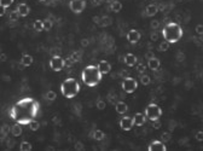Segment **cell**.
Segmentation results:
<instances>
[{
  "mask_svg": "<svg viewBox=\"0 0 203 151\" xmlns=\"http://www.w3.org/2000/svg\"><path fill=\"white\" fill-rule=\"evenodd\" d=\"M40 105L35 99L30 97H26L16 102L11 110L10 116L11 118L18 124H29L33 120L37 118L39 114Z\"/></svg>",
  "mask_w": 203,
  "mask_h": 151,
  "instance_id": "cell-1",
  "label": "cell"
},
{
  "mask_svg": "<svg viewBox=\"0 0 203 151\" xmlns=\"http://www.w3.org/2000/svg\"><path fill=\"white\" fill-rule=\"evenodd\" d=\"M162 36L168 44H176L183 38V28L176 22H169L162 29Z\"/></svg>",
  "mask_w": 203,
  "mask_h": 151,
  "instance_id": "cell-2",
  "label": "cell"
},
{
  "mask_svg": "<svg viewBox=\"0 0 203 151\" xmlns=\"http://www.w3.org/2000/svg\"><path fill=\"white\" fill-rule=\"evenodd\" d=\"M83 83L88 87H94L97 85H99V82L102 81L103 75L101 74L99 69L97 68V65H87L82 70L81 74Z\"/></svg>",
  "mask_w": 203,
  "mask_h": 151,
  "instance_id": "cell-3",
  "label": "cell"
},
{
  "mask_svg": "<svg viewBox=\"0 0 203 151\" xmlns=\"http://www.w3.org/2000/svg\"><path fill=\"white\" fill-rule=\"evenodd\" d=\"M61 92H62L63 97L72 99V98L76 97L79 94V92H80V83L75 79H73V78H68V79H65L62 82Z\"/></svg>",
  "mask_w": 203,
  "mask_h": 151,
  "instance_id": "cell-4",
  "label": "cell"
},
{
  "mask_svg": "<svg viewBox=\"0 0 203 151\" xmlns=\"http://www.w3.org/2000/svg\"><path fill=\"white\" fill-rule=\"evenodd\" d=\"M144 115L150 121H156V120H160V117L162 116V109L155 103H151L146 107Z\"/></svg>",
  "mask_w": 203,
  "mask_h": 151,
  "instance_id": "cell-5",
  "label": "cell"
},
{
  "mask_svg": "<svg viewBox=\"0 0 203 151\" xmlns=\"http://www.w3.org/2000/svg\"><path fill=\"white\" fill-rule=\"evenodd\" d=\"M138 88V81L133 78H126L125 80L122 81V89L126 92V93H133L136 92V89Z\"/></svg>",
  "mask_w": 203,
  "mask_h": 151,
  "instance_id": "cell-6",
  "label": "cell"
},
{
  "mask_svg": "<svg viewBox=\"0 0 203 151\" xmlns=\"http://www.w3.org/2000/svg\"><path fill=\"white\" fill-rule=\"evenodd\" d=\"M65 65L64 59L61 56H53L50 59V68L53 71H62Z\"/></svg>",
  "mask_w": 203,
  "mask_h": 151,
  "instance_id": "cell-7",
  "label": "cell"
},
{
  "mask_svg": "<svg viewBox=\"0 0 203 151\" xmlns=\"http://www.w3.org/2000/svg\"><path fill=\"white\" fill-rule=\"evenodd\" d=\"M69 6L74 13H81L83 12V10L86 9V1L85 0H72Z\"/></svg>",
  "mask_w": 203,
  "mask_h": 151,
  "instance_id": "cell-8",
  "label": "cell"
},
{
  "mask_svg": "<svg viewBox=\"0 0 203 151\" xmlns=\"http://www.w3.org/2000/svg\"><path fill=\"white\" fill-rule=\"evenodd\" d=\"M120 127H121V129H123V131H126V132L131 131V129L134 127L133 117H131V116H123V117L120 120Z\"/></svg>",
  "mask_w": 203,
  "mask_h": 151,
  "instance_id": "cell-9",
  "label": "cell"
},
{
  "mask_svg": "<svg viewBox=\"0 0 203 151\" xmlns=\"http://www.w3.org/2000/svg\"><path fill=\"white\" fill-rule=\"evenodd\" d=\"M148 150L149 151H166L167 150V146L166 144L161 140H154L151 142V144L148 146Z\"/></svg>",
  "mask_w": 203,
  "mask_h": 151,
  "instance_id": "cell-10",
  "label": "cell"
},
{
  "mask_svg": "<svg viewBox=\"0 0 203 151\" xmlns=\"http://www.w3.org/2000/svg\"><path fill=\"white\" fill-rule=\"evenodd\" d=\"M127 40L129 44H137L140 40V33L137 29H131L127 33Z\"/></svg>",
  "mask_w": 203,
  "mask_h": 151,
  "instance_id": "cell-11",
  "label": "cell"
},
{
  "mask_svg": "<svg viewBox=\"0 0 203 151\" xmlns=\"http://www.w3.org/2000/svg\"><path fill=\"white\" fill-rule=\"evenodd\" d=\"M97 68L99 69L102 75H106V74H109L111 71V64L108 61H101L98 63Z\"/></svg>",
  "mask_w": 203,
  "mask_h": 151,
  "instance_id": "cell-12",
  "label": "cell"
},
{
  "mask_svg": "<svg viewBox=\"0 0 203 151\" xmlns=\"http://www.w3.org/2000/svg\"><path fill=\"white\" fill-rule=\"evenodd\" d=\"M29 12H30V9L26 3H21L17 6V13H18L19 17H27Z\"/></svg>",
  "mask_w": 203,
  "mask_h": 151,
  "instance_id": "cell-13",
  "label": "cell"
},
{
  "mask_svg": "<svg viewBox=\"0 0 203 151\" xmlns=\"http://www.w3.org/2000/svg\"><path fill=\"white\" fill-rule=\"evenodd\" d=\"M146 121V117L143 113H137L136 115L133 116V122H134V126H138V127H141L144 126Z\"/></svg>",
  "mask_w": 203,
  "mask_h": 151,
  "instance_id": "cell-14",
  "label": "cell"
},
{
  "mask_svg": "<svg viewBox=\"0 0 203 151\" xmlns=\"http://www.w3.org/2000/svg\"><path fill=\"white\" fill-rule=\"evenodd\" d=\"M137 62H138V59H137L136 54L127 53L126 56H125V63H126V65H127V67H129V68H132V67H136Z\"/></svg>",
  "mask_w": 203,
  "mask_h": 151,
  "instance_id": "cell-15",
  "label": "cell"
},
{
  "mask_svg": "<svg viewBox=\"0 0 203 151\" xmlns=\"http://www.w3.org/2000/svg\"><path fill=\"white\" fill-rule=\"evenodd\" d=\"M115 109H116V113L120 114V115H125L128 110V107L125 102H117L116 105H115Z\"/></svg>",
  "mask_w": 203,
  "mask_h": 151,
  "instance_id": "cell-16",
  "label": "cell"
},
{
  "mask_svg": "<svg viewBox=\"0 0 203 151\" xmlns=\"http://www.w3.org/2000/svg\"><path fill=\"white\" fill-rule=\"evenodd\" d=\"M160 64H161L160 59L156 58V57H151L148 61V67L149 69H151V70H157L160 68Z\"/></svg>",
  "mask_w": 203,
  "mask_h": 151,
  "instance_id": "cell-17",
  "label": "cell"
},
{
  "mask_svg": "<svg viewBox=\"0 0 203 151\" xmlns=\"http://www.w3.org/2000/svg\"><path fill=\"white\" fill-rule=\"evenodd\" d=\"M21 64L23 67H30L33 64V57L30 54L24 53L22 56V58H21Z\"/></svg>",
  "mask_w": 203,
  "mask_h": 151,
  "instance_id": "cell-18",
  "label": "cell"
},
{
  "mask_svg": "<svg viewBox=\"0 0 203 151\" xmlns=\"http://www.w3.org/2000/svg\"><path fill=\"white\" fill-rule=\"evenodd\" d=\"M157 11H158V9H157L156 5L155 4H150V5L146 6V9H145V13H146L148 17H152V16L156 15Z\"/></svg>",
  "mask_w": 203,
  "mask_h": 151,
  "instance_id": "cell-19",
  "label": "cell"
},
{
  "mask_svg": "<svg viewBox=\"0 0 203 151\" xmlns=\"http://www.w3.org/2000/svg\"><path fill=\"white\" fill-rule=\"evenodd\" d=\"M110 9L112 12H120L121 10H122V4H121L119 0H114V1H111L110 4Z\"/></svg>",
  "mask_w": 203,
  "mask_h": 151,
  "instance_id": "cell-20",
  "label": "cell"
},
{
  "mask_svg": "<svg viewBox=\"0 0 203 151\" xmlns=\"http://www.w3.org/2000/svg\"><path fill=\"white\" fill-rule=\"evenodd\" d=\"M104 137H105V134H104V132H103V131H101V129H96V131L93 132V138H94L97 142H101V140H103V139H104Z\"/></svg>",
  "mask_w": 203,
  "mask_h": 151,
  "instance_id": "cell-21",
  "label": "cell"
},
{
  "mask_svg": "<svg viewBox=\"0 0 203 151\" xmlns=\"http://www.w3.org/2000/svg\"><path fill=\"white\" fill-rule=\"evenodd\" d=\"M34 29H35L37 32H42V30H44V21L37 19V21L34 22Z\"/></svg>",
  "mask_w": 203,
  "mask_h": 151,
  "instance_id": "cell-22",
  "label": "cell"
},
{
  "mask_svg": "<svg viewBox=\"0 0 203 151\" xmlns=\"http://www.w3.org/2000/svg\"><path fill=\"white\" fill-rule=\"evenodd\" d=\"M21 124L16 123L13 127H12V134L15 135V137H18V135H21L22 134V129H21V127H19Z\"/></svg>",
  "mask_w": 203,
  "mask_h": 151,
  "instance_id": "cell-23",
  "label": "cell"
},
{
  "mask_svg": "<svg viewBox=\"0 0 203 151\" xmlns=\"http://www.w3.org/2000/svg\"><path fill=\"white\" fill-rule=\"evenodd\" d=\"M19 149H21V151H29L32 150V145L28 142H22L19 145Z\"/></svg>",
  "mask_w": 203,
  "mask_h": 151,
  "instance_id": "cell-24",
  "label": "cell"
},
{
  "mask_svg": "<svg viewBox=\"0 0 203 151\" xmlns=\"http://www.w3.org/2000/svg\"><path fill=\"white\" fill-rule=\"evenodd\" d=\"M150 81H151V79H150V76H149V75H141V76H140V82H141L144 86L149 85V83H150Z\"/></svg>",
  "mask_w": 203,
  "mask_h": 151,
  "instance_id": "cell-25",
  "label": "cell"
},
{
  "mask_svg": "<svg viewBox=\"0 0 203 151\" xmlns=\"http://www.w3.org/2000/svg\"><path fill=\"white\" fill-rule=\"evenodd\" d=\"M169 45H171V44H168L167 41H163V43H161V44H160V46H158V50H160L161 52L167 51V50L169 48Z\"/></svg>",
  "mask_w": 203,
  "mask_h": 151,
  "instance_id": "cell-26",
  "label": "cell"
},
{
  "mask_svg": "<svg viewBox=\"0 0 203 151\" xmlns=\"http://www.w3.org/2000/svg\"><path fill=\"white\" fill-rule=\"evenodd\" d=\"M0 3H1V6H2L4 9H7L9 6L12 5L13 0H0Z\"/></svg>",
  "mask_w": 203,
  "mask_h": 151,
  "instance_id": "cell-27",
  "label": "cell"
},
{
  "mask_svg": "<svg viewBox=\"0 0 203 151\" xmlns=\"http://www.w3.org/2000/svg\"><path fill=\"white\" fill-rule=\"evenodd\" d=\"M171 140V133H168V132H165V133H162L161 135V142L163 143H167Z\"/></svg>",
  "mask_w": 203,
  "mask_h": 151,
  "instance_id": "cell-28",
  "label": "cell"
},
{
  "mask_svg": "<svg viewBox=\"0 0 203 151\" xmlns=\"http://www.w3.org/2000/svg\"><path fill=\"white\" fill-rule=\"evenodd\" d=\"M29 127H30L32 131H37V129H39V122H37V120H33V121L29 123Z\"/></svg>",
  "mask_w": 203,
  "mask_h": 151,
  "instance_id": "cell-29",
  "label": "cell"
},
{
  "mask_svg": "<svg viewBox=\"0 0 203 151\" xmlns=\"http://www.w3.org/2000/svg\"><path fill=\"white\" fill-rule=\"evenodd\" d=\"M52 27V23H51V21H48V19H45L44 21V30H50Z\"/></svg>",
  "mask_w": 203,
  "mask_h": 151,
  "instance_id": "cell-30",
  "label": "cell"
},
{
  "mask_svg": "<svg viewBox=\"0 0 203 151\" xmlns=\"http://www.w3.org/2000/svg\"><path fill=\"white\" fill-rule=\"evenodd\" d=\"M46 98L48 99V100H55L56 99V93L53 92V91H48L46 94Z\"/></svg>",
  "mask_w": 203,
  "mask_h": 151,
  "instance_id": "cell-31",
  "label": "cell"
},
{
  "mask_svg": "<svg viewBox=\"0 0 203 151\" xmlns=\"http://www.w3.org/2000/svg\"><path fill=\"white\" fill-rule=\"evenodd\" d=\"M105 107H106V103H105L104 100H99V102L97 103V108H98L99 110H104Z\"/></svg>",
  "mask_w": 203,
  "mask_h": 151,
  "instance_id": "cell-32",
  "label": "cell"
},
{
  "mask_svg": "<svg viewBox=\"0 0 203 151\" xmlns=\"http://www.w3.org/2000/svg\"><path fill=\"white\" fill-rule=\"evenodd\" d=\"M196 139H197V142H202L203 140V132L202 131H198V132L196 133Z\"/></svg>",
  "mask_w": 203,
  "mask_h": 151,
  "instance_id": "cell-33",
  "label": "cell"
},
{
  "mask_svg": "<svg viewBox=\"0 0 203 151\" xmlns=\"http://www.w3.org/2000/svg\"><path fill=\"white\" fill-rule=\"evenodd\" d=\"M196 33H197L198 35H202V33H203V27H202V24H198V26L196 27Z\"/></svg>",
  "mask_w": 203,
  "mask_h": 151,
  "instance_id": "cell-34",
  "label": "cell"
},
{
  "mask_svg": "<svg viewBox=\"0 0 203 151\" xmlns=\"http://www.w3.org/2000/svg\"><path fill=\"white\" fill-rule=\"evenodd\" d=\"M137 65V70L139 71V73H143L144 70V64H136Z\"/></svg>",
  "mask_w": 203,
  "mask_h": 151,
  "instance_id": "cell-35",
  "label": "cell"
},
{
  "mask_svg": "<svg viewBox=\"0 0 203 151\" xmlns=\"http://www.w3.org/2000/svg\"><path fill=\"white\" fill-rule=\"evenodd\" d=\"M152 126H154V127H156V128H160V126H161V123H160V120L152 121Z\"/></svg>",
  "mask_w": 203,
  "mask_h": 151,
  "instance_id": "cell-36",
  "label": "cell"
},
{
  "mask_svg": "<svg viewBox=\"0 0 203 151\" xmlns=\"http://www.w3.org/2000/svg\"><path fill=\"white\" fill-rule=\"evenodd\" d=\"M151 26H152V28H156L157 26H158V23H157V22H152V23H151Z\"/></svg>",
  "mask_w": 203,
  "mask_h": 151,
  "instance_id": "cell-37",
  "label": "cell"
},
{
  "mask_svg": "<svg viewBox=\"0 0 203 151\" xmlns=\"http://www.w3.org/2000/svg\"><path fill=\"white\" fill-rule=\"evenodd\" d=\"M40 1H45V0H40Z\"/></svg>",
  "mask_w": 203,
  "mask_h": 151,
  "instance_id": "cell-38",
  "label": "cell"
}]
</instances>
